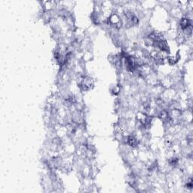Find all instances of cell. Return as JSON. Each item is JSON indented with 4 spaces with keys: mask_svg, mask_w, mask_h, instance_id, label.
I'll return each mask as SVG.
<instances>
[{
    "mask_svg": "<svg viewBox=\"0 0 193 193\" xmlns=\"http://www.w3.org/2000/svg\"><path fill=\"white\" fill-rule=\"evenodd\" d=\"M127 142L130 147H136L137 146V144H138V140L134 136H129L127 139Z\"/></svg>",
    "mask_w": 193,
    "mask_h": 193,
    "instance_id": "obj_4",
    "label": "cell"
},
{
    "mask_svg": "<svg viewBox=\"0 0 193 193\" xmlns=\"http://www.w3.org/2000/svg\"><path fill=\"white\" fill-rule=\"evenodd\" d=\"M92 80L90 79V78H84L80 82V86L83 90L86 91L88 90L91 88V86L92 85Z\"/></svg>",
    "mask_w": 193,
    "mask_h": 193,
    "instance_id": "obj_1",
    "label": "cell"
},
{
    "mask_svg": "<svg viewBox=\"0 0 193 193\" xmlns=\"http://www.w3.org/2000/svg\"><path fill=\"white\" fill-rule=\"evenodd\" d=\"M108 21L110 22V24H111V25H113V26L116 27H120L121 21L119 17L116 15H113L112 16H110L109 20H108Z\"/></svg>",
    "mask_w": 193,
    "mask_h": 193,
    "instance_id": "obj_2",
    "label": "cell"
},
{
    "mask_svg": "<svg viewBox=\"0 0 193 193\" xmlns=\"http://www.w3.org/2000/svg\"><path fill=\"white\" fill-rule=\"evenodd\" d=\"M180 27L183 29H189L190 28L191 29L192 27V23L189 18H182L181 21H180Z\"/></svg>",
    "mask_w": 193,
    "mask_h": 193,
    "instance_id": "obj_3",
    "label": "cell"
},
{
    "mask_svg": "<svg viewBox=\"0 0 193 193\" xmlns=\"http://www.w3.org/2000/svg\"><path fill=\"white\" fill-rule=\"evenodd\" d=\"M170 162H171V164H174H174H176L177 162H178V159H177V158H172L171 161H170Z\"/></svg>",
    "mask_w": 193,
    "mask_h": 193,
    "instance_id": "obj_5",
    "label": "cell"
}]
</instances>
